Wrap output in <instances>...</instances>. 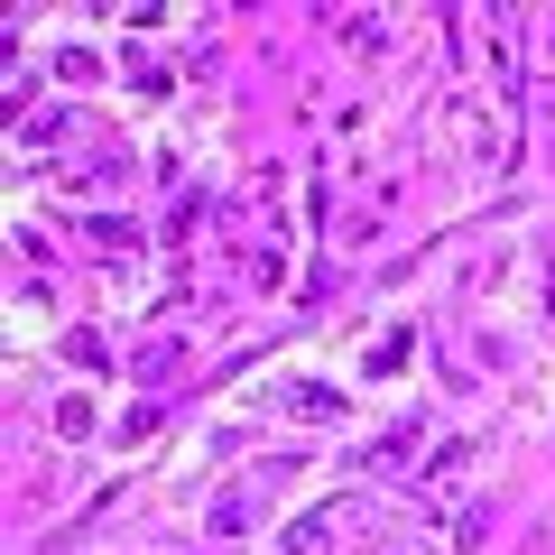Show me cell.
I'll return each instance as SVG.
<instances>
[{
	"label": "cell",
	"mask_w": 555,
	"mask_h": 555,
	"mask_svg": "<svg viewBox=\"0 0 555 555\" xmlns=\"http://www.w3.org/2000/svg\"><path fill=\"white\" fill-rule=\"evenodd\" d=\"M93 250H102V259H130V250H139V222H130V214H93Z\"/></svg>",
	"instance_id": "cell-4"
},
{
	"label": "cell",
	"mask_w": 555,
	"mask_h": 555,
	"mask_svg": "<svg viewBox=\"0 0 555 555\" xmlns=\"http://www.w3.org/2000/svg\"><path fill=\"white\" fill-rule=\"evenodd\" d=\"M416 436H426V426H416V416H408V426H389V436H379V444H361V473H398V463L416 454Z\"/></svg>",
	"instance_id": "cell-3"
},
{
	"label": "cell",
	"mask_w": 555,
	"mask_h": 555,
	"mask_svg": "<svg viewBox=\"0 0 555 555\" xmlns=\"http://www.w3.org/2000/svg\"><path fill=\"white\" fill-rule=\"evenodd\" d=\"M287 408L297 416H343V389H315V379H306V389H287Z\"/></svg>",
	"instance_id": "cell-7"
},
{
	"label": "cell",
	"mask_w": 555,
	"mask_h": 555,
	"mask_svg": "<svg viewBox=\"0 0 555 555\" xmlns=\"http://www.w3.org/2000/svg\"><path fill=\"white\" fill-rule=\"evenodd\" d=\"M195 222H204V195H185L177 214H167V241H177V250H185V241H195Z\"/></svg>",
	"instance_id": "cell-10"
},
{
	"label": "cell",
	"mask_w": 555,
	"mask_h": 555,
	"mask_svg": "<svg viewBox=\"0 0 555 555\" xmlns=\"http://www.w3.org/2000/svg\"><path fill=\"white\" fill-rule=\"evenodd\" d=\"M56 436H65V444L93 436V398H56Z\"/></svg>",
	"instance_id": "cell-6"
},
{
	"label": "cell",
	"mask_w": 555,
	"mask_h": 555,
	"mask_svg": "<svg viewBox=\"0 0 555 555\" xmlns=\"http://www.w3.org/2000/svg\"><path fill=\"white\" fill-rule=\"evenodd\" d=\"M343 38H352L361 56H379V47H389V38H379V20H371V10H352V20H343Z\"/></svg>",
	"instance_id": "cell-9"
},
{
	"label": "cell",
	"mask_w": 555,
	"mask_h": 555,
	"mask_svg": "<svg viewBox=\"0 0 555 555\" xmlns=\"http://www.w3.org/2000/svg\"><path fill=\"white\" fill-rule=\"evenodd\" d=\"M352 528H361V500H324V509H306L278 546H287V555H324V546H343Z\"/></svg>",
	"instance_id": "cell-1"
},
{
	"label": "cell",
	"mask_w": 555,
	"mask_h": 555,
	"mask_svg": "<svg viewBox=\"0 0 555 555\" xmlns=\"http://www.w3.org/2000/svg\"><path fill=\"white\" fill-rule=\"evenodd\" d=\"M158 416H167V408H158V398H149V408H130V426H120V436H112V444H149V436H158Z\"/></svg>",
	"instance_id": "cell-8"
},
{
	"label": "cell",
	"mask_w": 555,
	"mask_h": 555,
	"mask_svg": "<svg viewBox=\"0 0 555 555\" xmlns=\"http://www.w3.org/2000/svg\"><path fill=\"white\" fill-rule=\"evenodd\" d=\"M463 473H473V444H444V454L426 463V481H416V500H436V509H444V500L463 491Z\"/></svg>",
	"instance_id": "cell-2"
},
{
	"label": "cell",
	"mask_w": 555,
	"mask_h": 555,
	"mask_svg": "<svg viewBox=\"0 0 555 555\" xmlns=\"http://www.w3.org/2000/svg\"><path fill=\"white\" fill-rule=\"evenodd\" d=\"M177 352H185V343L158 334V343H139V352H130V371H139V379H167V371H177Z\"/></svg>",
	"instance_id": "cell-5"
}]
</instances>
